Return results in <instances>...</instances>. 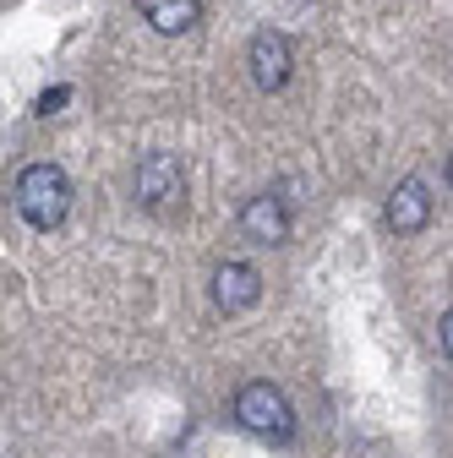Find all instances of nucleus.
<instances>
[{
  "label": "nucleus",
  "instance_id": "nucleus-1",
  "mask_svg": "<svg viewBox=\"0 0 453 458\" xmlns=\"http://www.w3.org/2000/svg\"><path fill=\"white\" fill-rule=\"evenodd\" d=\"M12 202L33 229H55L72 213V175L61 164H28L17 175V186H12Z\"/></svg>",
  "mask_w": 453,
  "mask_h": 458
},
{
  "label": "nucleus",
  "instance_id": "nucleus-2",
  "mask_svg": "<svg viewBox=\"0 0 453 458\" xmlns=\"http://www.w3.org/2000/svg\"><path fill=\"white\" fill-rule=\"evenodd\" d=\"M230 415L241 420V431H252L262 442H290L295 437V410H290L285 387H273V382H246L235 393V410Z\"/></svg>",
  "mask_w": 453,
  "mask_h": 458
},
{
  "label": "nucleus",
  "instance_id": "nucleus-3",
  "mask_svg": "<svg viewBox=\"0 0 453 458\" xmlns=\"http://www.w3.org/2000/svg\"><path fill=\"white\" fill-rule=\"evenodd\" d=\"M137 202L148 213H175L186 202V169L175 153H148L137 164Z\"/></svg>",
  "mask_w": 453,
  "mask_h": 458
},
{
  "label": "nucleus",
  "instance_id": "nucleus-4",
  "mask_svg": "<svg viewBox=\"0 0 453 458\" xmlns=\"http://www.w3.org/2000/svg\"><path fill=\"white\" fill-rule=\"evenodd\" d=\"M246 66H252V82H257L262 93H278V88L290 82V72H295L290 38L278 33V28H257L252 44H246Z\"/></svg>",
  "mask_w": 453,
  "mask_h": 458
},
{
  "label": "nucleus",
  "instance_id": "nucleus-5",
  "mask_svg": "<svg viewBox=\"0 0 453 458\" xmlns=\"http://www.w3.org/2000/svg\"><path fill=\"white\" fill-rule=\"evenodd\" d=\"M262 301V273L252 262H218L213 267V306L224 317H241Z\"/></svg>",
  "mask_w": 453,
  "mask_h": 458
},
{
  "label": "nucleus",
  "instance_id": "nucleus-6",
  "mask_svg": "<svg viewBox=\"0 0 453 458\" xmlns=\"http://www.w3.org/2000/svg\"><path fill=\"white\" fill-rule=\"evenodd\" d=\"M241 235L252 246H285L290 241V208L278 191H257L246 208H241Z\"/></svg>",
  "mask_w": 453,
  "mask_h": 458
},
{
  "label": "nucleus",
  "instance_id": "nucleus-7",
  "mask_svg": "<svg viewBox=\"0 0 453 458\" xmlns=\"http://www.w3.org/2000/svg\"><path fill=\"white\" fill-rule=\"evenodd\" d=\"M382 218H388V229L393 235H421V229L432 224V191H426V181H399L388 191V208H382Z\"/></svg>",
  "mask_w": 453,
  "mask_h": 458
},
{
  "label": "nucleus",
  "instance_id": "nucleus-8",
  "mask_svg": "<svg viewBox=\"0 0 453 458\" xmlns=\"http://www.w3.org/2000/svg\"><path fill=\"white\" fill-rule=\"evenodd\" d=\"M137 12L153 33L175 38V33H192L202 22V0H137Z\"/></svg>",
  "mask_w": 453,
  "mask_h": 458
},
{
  "label": "nucleus",
  "instance_id": "nucleus-9",
  "mask_svg": "<svg viewBox=\"0 0 453 458\" xmlns=\"http://www.w3.org/2000/svg\"><path fill=\"white\" fill-rule=\"evenodd\" d=\"M66 98H72V88H49V93H38V114H55Z\"/></svg>",
  "mask_w": 453,
  "mask_h": 458
}]
</instances>
